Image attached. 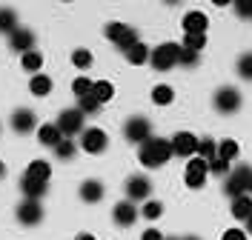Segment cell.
Segmentation results:
<instances>
[{
    "label": "cell",
    "instance_id": "30bf717a",
    "mask_svg": "<svg viewBox=\"0 0 252 240\" xmlns=\"http://www.w3.org/2000/svg\"><path fill=\"white\" fill-rule=\"evenodd\" d=\"M126 194H129V200H149V194H152V183H149V177L132 175L129 180H126Z\"/></svg>",
    "mask_w": 252,
    "mask_h": 240
},
{
    "label": "cell",
    "instance_id": "d4e9b609",
    "mask_svg": "<svg viewBox=\"0 0 252 240\" xmlns=\"http://www.w3.org/2000/svg\"><path fill=\"white\" fill-rule=\"evenodd\" d=\"M20 66H23L26 72H34V75H37V72H40V66H43V57L32 49V52H26V54L20 57Z\"/></svg>",
    "mask_w": 252,
    "mask_h": 240
},
{
    "label": "cell",
    "instance_id": "8fae6325",
    "mask_svg": "<svg viewBox=\"0 0 252 240\" xmlns=\"http://www.w3.org/2000/svg\"><path fill=\"white\" fill-rule=\"evenodd\" d=\"M17 220L23 226H34L43 220V206L37 203V200H23L20 206H17Z\"/></svg>",
    "mask_w": 252,
    "mask_h": 240
},
{
    "label": "cell",
    "instance_id": "7402d4cb",
    "mask_svg": "<svg viewBox=\"0 0 252 240\" xmlns=\"http://www.w3.org/2000/svg\"><path fill=\"white\" fill-rule=\"evenodd\" d=\"M92 95H94V100L103 106V103H109L112 100V95H115V86H112L109 80H97L92 86Z\"/></svg>",
    "mask_w": 252,
    "mask_h": 240
},
{
    "label": "cell",
    "instance_id": "f546056e",
    "mask_svg": "<svg viewBox=\"0 0 252 240\" xmlns=\"http://www.w3.org/2000/svg\"><path fill=\"white\" fill-rule=\"evenodd\" d=\"M100 109V103L94 100V95H86V97H78V112L86 117V114H94Z\"/></svg>",
    "mask_w": 252,
    "mask_h": 240
},
{
    "label": "cell",
    "instance_id": "5bb4252c",
    "mask_svg": "<svg viewBox=\"0 0 252 240\" xmlns=\"http://www.w3.org/2000/svg\"><path fill=\"white\" fill-rule=\"evenodd\" d=\"M34 126H37V117H34L32 109H15V114H12V129H15V132L29 134Z\"/></svg>",
    "mask_w": 252,
    "mask_h": 240
},
{
    "label": "cell",
    "instance_id": "4fadbf2b",
    "mask_svg": "<svg viewBox=\"0 0 252 240\" xmlns=\"http://www.w3.org/2000/svg\"><path fill=\"white\" fill-rule=\"evenodd\" d=\"M209 29V17L204 12H187L184 15V32L187 34H206Z\"/></svg>",
    "mask_w": 252,
    "mask_h": 240
},
{
    "label": "cell",
    "instance_id": "5b68a950",
    "mask_svg": "<svg viewBox=\"0 0 252 240\" xmlns=\"http://www.w3.org/2000/svg\"><path fill=\"white\" fill-rule=\"evenodd\" d=\"M206 175H209V163H206L204 158H189V163H187V186L189 189H201L206 183Z\"/></svg>",
    "mask_w": 252,
    "mask_h": 240
},
{
    "label": "cell",
    "instance_id": "7a4b0ae2",
    "mask_svg": "<svg viewBox=\"0 0 252 240\" xmlns=\"http://www.w3.org/2000/svg\"><path fill=\"white\" fill-rule=\"evenodd\" d=\"M250 186H252V166H238L235 172H229L226 183H223V192L235 200V197L250 192Z\"/></svg>",
    "mask_w": 252,
    "mask_h": 240
},
{
    "label": "cell",
    "instance_id": "277c9868",
    "mask_svg": "<svg viewBox=\"0 0 252 240\" xmlns=\"http://www.w3.org/2000/svg\"><path fill=\"white\" fill-rule=\"evenodd\" d=\"M124 134L129 143H146L152 137V126H149L146 117H129L124 126Z\"/></svg>",
    "mask_w": 252,
    "mask_h": 240
},
{
    "label": "cell",
    "instance_id": "e575fe53",
    "mask_svg": "<svg viewBox=\"0 0 252 240\" xmlns=\"http://www.w3.org/2000/svg\"><path fill=\"white\" fill-rule=\"evenodd\" d=\"M218 158H223V160L238 158V143L235 140H220L218 143Z\"/></svg>",
    "mask_w": 252,
    "mask_h": 240
},
{
    "label": "cell",
    "instance_id": "8992f818",
    "mask_svg": "<svg viewBox=\"0 0 252 240\" xmlns=\"http://www.w3.org/2000/svg\"><path fill=\"white\" fill-rule=\"evenodd\" d=\"M80 146H83V152H89V155H100V152H106V146H109V137H106V132L103 129H83V137H80Z\"/></svg>",
    "mask_w": 252,
    "mask_h": 240
},
{
    "label": "cell",
    "instance_id": "4316f807",
    "mask_svg": "<svg viewBox=\"0 0 252 240\" xmlns=\"http://www.w3.org/2000/svg\"><path fill=\"white\" fill-rule=\"evenodd\" d=\"M206 46V34H187L184 37V43H181V49H187V52H201V49Z\"/></svg>",
    "mask_w": 252,
    "mask_h": 240
},
{
    "label": "cell",
    "instance_id": "f35d334b",
    "mask_svg": "<svg viewBox=\"0 0 252 240\" xmlns=\"http://www.w3.org/2000/svg\"><path fill=\"white\" fill-rule=\"evenodd\" d=\"M178 63L195 66V63H198V54H195V52H187V49H181V54H178Z\"/></svg>",
    "mask_w": 252,
    "mask_h": 240
},
{
    "label": "cell",
    "instance_id": "c3c4849f",
    "mask_svg": "<svg viewBox=\"0 0 252 240\" xmlns=\"http://www.w3.org/2000/svg\"><path fill=\"white\" fill-rule=\"evenodd\" d=\"M250 192H252V186H250Z\"/></svg>",
    "mask_w": 252,
    "mask_h": 240
},
{
    "label": "cell",
    "instance_id": "e0dca14e",
    "mask_svg": "<svg viewBox=\"0 0 252 240\" xmlns=\"http://www.w3.org/2000/svg\"><path fill=\"white\" fill-rule=\"evenodd\" d=\"M20 192L26 194V200H40L43 194H46V183H37V180H32V177H20Z\"/></svg>",
    "mask_w": 252,
    "mask_h": 240
},
{
    "label": "cell",
    "instance_id": "ee69618b",
    "mask_svg": "<svg viewBox=\"0 0 252 240\" xmlns=\"http://www.w3.org/2000/svg\"><path fill=\"white\" fill-rule=\"evenodd\" d=\"M6 177V166H3V160H0V180Z\"/></svg>",
    "mask_w": 252,
    "mask_h": 240
},
{
    "label": "cell",
    "instance_id": "8d00e7d4",
    "mask_svg": "<svg viewBox=\"0 0 252 240\" xmlns=\"http://www.w3.org/2000/svg\"><path fill=\"white\" fill-rule=\"evenodd\" d=\"M209 172H212V175H226L229 177V160H223V158L215 155V158L209 160Z\"/></svg>",
    "mask_w": 252,
    "mask_h": 240
},
{
    "label": "cell",
    "instance_id": "f6af8a7d",
    "mask_svg": "<svg viewBox=\"0 0 252 240\" xmlns=\"http://www.w3.org/2000/svg\"><path fill=\"white\" fill-rule=\"evenodd\" d=\"M247 232H250V235H252V217H250V220H247Z\"/></svg>",
    "mask_w": 252,
    "mask_h": 240
},
{
    "label": "cell",
    "instance_id": "484cf974",
    "mask_svg": "<svg viewBox=\"0 0 252 240\" xmlns=\"http://www.w3.org/2000/svg\"><path fill=\"white\" fill-rule=\"evenodd\" d=\"M215 155H218V143H215V140H209V137L198 140V158H204L206 163H209Z\"/></svg>",
    "mask_w": 252,
    "mask_h": 240
},
{
    "label": "cell",
    "instance_id": "1f68e13d",
    "mask_svg": "<svg viewBox=\"0 0 252 240\" xmlns=\"http://www.w3.org/2000/svg\"><path fill=\"white\" fill-rule=\"evenodd\" d=\"M72 63L78 66V69H89L92 66V52L89 49H75L72 52Z\"/></svg>",
    "mask_w": 252,
    "mask_h": 240
},
{
    "label": "cell",
    "instance_id": "ba28073f",
    "mask_svg": "<svg viewBox=\"0 0 252 240\" xmlns=\"http://www.w3.org/2000/svg\"><path fill=\"white\" fill-rule=\"evenodd\" d=\"M55 126L61 129V134H66V137H72V134H78V132H83V114H80L78 109H63Z\"/></svg>",
    "mask_w": 252,
    "mask_h": 240
},
{
    "label": "cell",
    "instance_id": "7bdbcfd3",
    "mask_svg": "<svg viewBox=\"0 0 252 240\" xmlns=\"http://www.w3.org/2000/svg\"><path fill=\"white\" fill-rule=\"evenodd\" d=\"M75 240H94V238H92V235H86V232H83V235H78Z\"/></svg>",
    "mask_w": 252,
    "mask_h": 240
},
{
    "label": "cell",
    "instance_id": "ac0fdd59",
    "mask_svg": "<svg viewBox=\"0 0 252 240\" xmlns=\"http://www.w3.org/2000/svg\"><path fill=\"white\" fill-rule=\"evenodd\" d=\"M26 177L37 180V183H49V177H52V166H49L46 160H32L29 169H26Z\"/></svg>",
    "mask_w": 252,
    "mask_h": 240
},
{
    "label": "cell",
    "instance_id": "74e56055",
    "mask_svg": "<svg viewBox=\"0 0 252 240\" xmlns=\"http://www.w3.org/2000/svg\"><path fill=\"white\" fill-rule=\"evenodd\" d=\"M124 23H106V29H103V34H106V37H109V40H115V43H118V37H121V34H124Z\"/></svg>",
    "mask_w": 252,
    "mask_h": 240
},
{
    "label": "cell",
    "instance_id": "cb8c5ba5",
    "mask_svg": "<svg viewBox=\"0 0 252 240\" xmlns=\"http://www.w3.org/2000/svg\"><path fill=\"white\" fill-rule=\"evenodd\" d=\"M17 29V15L12 9H0V32L3 34H12Z\"/></svg>",
    "mask_w": 252,
    "mask_h": 240
},
{
    "label": "cell",
    "instance_id": "52a82bcc",
    "mask_svg": "<svg viewBox=\"0 0 252 240\" xmlns=\"http://www.w3.org/2000/svg\"><path fill=\"white\" fill-rule=\"evenodd\" d=\"M215 109H218L220 114H232L241 109V92L238 89H232V86H223V89H218L215 92Z\"/></svg>",
    "mask_w": 252,
    "mask_h": 240
},
{
    "label": "cell",
    "instance_id": "f1b7e54d",
    "mask_svg": "<svg viewBox=\"0 0 252 240\" xmlns=\"http://www.w3.org/2000/svg\"><path fill=\"white\" fill-rule=\"evenodd\" d=\"M141 214L146 220H158V217L163 214V203H160V200H146L143 209H141Z\"/></svg>",
    "mask_w": 252,
    "mask_h": 240
},
{
    "label": "cell",
    "instance_id": "ffe728a7",
    "mask_svg": "<svg viewBox=\"0 0 252 240\" xmlns=\"http://www.w3.org/2000/svg\"><path fill=\"white\" fill-rule=\"evenodd\" d=\"M37 140H40L43 146H52V149H55V146L63 140V134H61V129L55 126V123H46V126L37 129Z\"/></svg>",
    "mask_w": 252,
    "mask_h": 240
},
{
    "label": "cell",
    "instance_id": "bcb514c9",
    "mask_svg": "<svg viewBox=\"0 0 252 240\" xmlns=\"http://www.w3.org/2000/svg\"><path fill=\"white\" fill-rule=\"evenodd\" d=\"M184 240H198V238H184Z\"/></svg>",
    "mask_w": 252,
    "mask_h": 240
},
{
    "label": "cell",
    "instance_id": "d590c367",
    "mask_svg": "<svg viewBox=\"0 0 252 240\" xmlns=\"http://www.w3.org/2000/svg\"><path fill=\"white\" fill-rule=\"evenodd\" d=\"M75 149H78V146L72 143V140H66V137H63L61 143L55 146V155H58L61 160H69V158H75Z\"/></svg>",
    "mask_w": 252,
    "mask_h": 240
},
{
    "label": "cell",
    "instance_id": "4dcf8cb0",
    "mask_svg": "<svg viewBox=\"0 0 252 240\" xmlns=\"http://www.w3.org/2000/svg\"><path fill=\"white\" fill-rule=\"evenodd\" d=\"M238 75L244 80H252V52H244L238 57Z\"/></svg>",
    "mask_w": 252,
    "mask_h": 240
},
{
    "label": "cell",
    "instance_id": "60d3db41",
    "mask_svg": "<svg viewBox=\"0 0 252 240\" xmlns=\"http://www.w3.org/2000/svg\"><path fill=\"white\" fill-rule=\"evenodd\" d=\"M220 240H247V232L244 229H226Z\"/></svg>",
    "mask_w": 252,
    "mask_h": 240
},
{
    "label": "cell",
    "instance_id": "ab89813d",
    "mask_svg": "<svg viewBox=\"0 0 252 240\" xmlns=\"http://www.w3.org/2000/svg\"><path fill=\"white\" fill-rule=\"evenodd\" d=\"M235 12L241 17H252V0H238V3H235Z\"/></svg>",
    "mask_w": 252,
    "mask_h": 240
},
{
    "label": "cell",
    "instance_id": "7dc6e473",
    "mask_svg": "<svg viewBox=\"0 0 252 240\" xmlns=\"http://www.w3.org/2000/svg\"><path fill=\"white\" fill-rule=\"evenodd\" d=\"M163 240H178V238H163Z\"/></svg>",
    "mask_w": 252,
    "mask_h": 240
},
{
    "label": "cell",
    "instance_id": "9c48e42d",
    "mask_svg": "<svg viewBox=\"0 0 252 240\" xmlns=\"http://www.w3.org/2000/svg\"><path fill=\"white\" fill-rule=\"evenodd\" d=\"M172 155H181V158H195L198 155V137L195 134H189V132H178L172 140Z\"/></svg>",
    "mask_w": 252,
    "mask_h": 240
},
{
    "label": "cell",
    "instance_id": "836d02e7",
    "mask_svg": "<svg viewBox=\"0 0 252 240\" xmlns=\"http://www.w3.org/2000/svg\"><path fill=\"white\" fill-rule=\"evenodd\" d=\"M135 43H138V32H135L132 26H126V29H124V34L118 37V46L124 49V52H129V49L135 46Z\"/></svg>",
    "mask_w": 252,
    "mask_h": 240
},
{
    "label": "cell",
    "instance_id": "b9f144b4",
    "mask_svg": "<svg viewBox=\"0 0 252 240\" xmlns=\"http://www.w3.org/2000/svg\"><path fill=\"white\" fill-rule=\"evenodd\" d=\"M141 240H163V235H160L158 229H146V232L141 235Z\"/></svg>",
    "mask_w": 252,
    "mask_h": 240
},
{
    "label": "cell",
    "instance_id": "44dd1931",
    "mask_svg": "<svg viewBox=\"0 0 252 240\" xmlns=\"http://www.w3.org/2000/svg\"><path fill=\"white\" fill-rule=\"evenodd\" d=\"M29 92L34 97H46L49 92H52V78H49V75H32Z\"/></svg>",
    "mask_w": 252,
    "mask_h": 240
},
{
    "label": "cell",
    "instance_id": "603a6c76",
    "mask_svg": "<svg viewBox=\"0 0 252 240\" xmlns=\"http://www.w3.org/2000/svg\"><path fill=\"white\" fill-rule=\"evenodd\" d=\"M126 57H129V63L141 66V63H146V60H149V49H146V46L141 43V40H138L135 46H132L129 52H126Z\"/></svg>",
    "mask_w": 252,
    "mask_h": 240
},
{
    "label": "cell",
    "instance_id": "6da1fadb",
    "mask_svg": "<svg viewBox=\"0 0 252 240\" xmlns=\"http://www.w3.org/2000/svg\"><path fill=\"white\" fill-rule=\"evenodd\" d=\"M138 158H141V163L146 169H158V166H163L166 160L172 158V146H169V140H163V137H149L146 143H141Z\"/></svg>",
    "mask_w": 252,
    "mask_h": 240
},
{
    "label": "cell",
    "instance_id": "7c38bea8",
    "mask_svg": "<svg viewBox=\"0 0 252 240\" xmlns=\"http://www.w3.org/2000/svg\"><path fill=\"white\" fill-rule=\"evenodd\" d=\"M138 214H141V212L132 206V200H121L118 206L112 209V217H115L118 226H132L135 220H138Z\"/></svg>",
    "mask_w": 252,
    "mask_h": 240
},
{
    "label": "cell",
    "instance_id": "3957f363",
    "mask_svg": "<svg viewBox=\"0 0 252 240\" xmlns=\"http://www.w3.org/2000/svg\"><path fill=\"white\" fill-rule=\"evenodd\" d=\"M178 54H181L178 43H160L158 49L149 52V60H152V66H155L158 72H166V69H172L178 63Z\"/></svg>",
    "mask_w": 252,
    "mask_h": 240
},
{
    "label": "cell",
    "instance_id": "2e32d148",
    "mask_svg": "<svg viewBox=\"0 0 252 240\" xmlns=\"http://www.w3.org/2000/svg\"><path fill=\"white\" fill-rule=\"evenodd\" d=\"M100 197H103V183H100V180H83V183H80V200L97 203Z\"/></svg>",
    "mask_w": 252,
    "mask_h": 240
},
{
    "label": "cell",
    "instance_id": "83f0119b",
    "mask_svg": "<svg viewBox=\"0 0 252 240\" xmlns=\"http://www.w3.org/2000/svg\"><path fill=\"white\" fill-rule=\"evenodd\" d=\"M172 97H175L172 86H155V89H152V100H155L158 106H166V103H172Z\"/></svg>",
    "mask_w": 252,
    "mask_h": 240
},
{
    "label": "cell",
    "instance_id": "d6a6232c",
    "mask_svg": "<svg viewBox=\"0 0 252 240\" xmlns=\"http://www.w3.org/2000/svg\"><path fill=\"white\" fill-rule=\"evenodd\" d=\"M92 86H94V83L89 78H75V80H72V92H75L78 97L92 95Z\"/></svg>",
    "mask_w": 252,
    "mask_h": 240
},
{
    "label": "cell",
    "instance_id": "d6986e66",
    "mask_svg": "<svg viewBox=\"0 0 252 240\" xmlns=\"http://www.w3.org/2000/svg\"><path fill=\"white\" fill-rule=\"evenodd\" d=\"M232 217L235 220H244V223L252 217V197L250 194H241V197L232 200Z\"/></svg>",
    "mask_w": 252,
    "mask_h": 240
},
{
    "label": "cell",
    "instance_id": "9a60e30c",
    "mask_svg": "<svg viewBox=\"0 0 252 240\" xmlns=\"http://www.w3.org/2000/svg\"><path fill=\"white\" fill-rule=\"evenodd\" d=\"M9 43H12L15 52L26 54V52H32V46H34V34H32L29 29H15V32L9 34Z\"/></svg>",
    "mask_w": 252,
    "mask_h": 240
}]
</instances>
